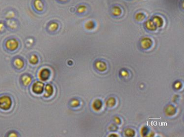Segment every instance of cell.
Here are the masks:
<instances>
[{
    "label": "cell",
    "instance_id": "cell-19",
    "mask_svg": "<svg viewBox=\"0 0 184 137\" xmlns=\"http://www.w3.org/2000/svg\"><path fill=\"white\" fill-rule=\"evenodd\" d=\"M6 29H7V27H6L5 21H0V34L5 32Z\"/></svg>",
    "mask_w": 184,
    "mask_h": 137
},
{
    "label": "cell",
    "instance_id": "cell-20",
    "mask_svg": "<svg viewBox=\"0 0 184 137\" xmlns=\"http://www.w3.org/2000/svg\"><path fill=\"white\" fill-rule=\"evenodd\" d=\"M145 17V16L144 14L140 13V12L137 14V15H136V19L137 21H142V20H144Z\"/></svg>",
    "mask_w": 184,
    "mask_h": 137
},
{
    "label": "cell",
    "instance_id": "cell-22",
    "mask_svg": "<svg viewBox=\"0 0 184 137\" xmlns=\"http://www.w3.org/2000/svg\"><path fill=\"white\" fill-rule=\"evenodd\" d=\"M79 104V101L78 100H74L73 101L71 102V106L73 107L75 106H78Z\"/></svg>",
    "mask_w": 184,
    "mask_h": 137
},
{
    "label": "cell",
    "instance_id": "cell-5",
    "mask_svg": "<svg viewBox=\"0 0 184 137\" xmlns=\"http://www.w3.org/2000/svg\"><path fill=\"white\" fill-rule=\"evenodd\" d=\"M12 105V99L9 97L3 96L0 97V109L7 110L10 109Z\"/></svg>",
    "mask_w": 184,
    "mask_h": 137
},
{
    "label": "cell",
    "instance_id": "cell-11",
    "mask_svg": "<svg viewBox=\"0 0 184 137\" xmlns=\"http://www.w3.org/2000/svg\"><path fill=\"white\" fill-rule=\"evenodd\" d=\"M87 8L88 7L86 5L80 4L77 6L76 12L79 15H83L87 12Z\"/></svg>",
    "mask_w": 184,
    "mask_h": 137
},
{
    "label": "cell",
    "instance_id": "cell-2",
    "mask_svg": "<svg viewBox=\"0 0 184 137\" xmlns=\"http://www.w3.org/2000/svg\"><path fill=\"white\" fill-rule=\"evenodd\" d=\"M20 46V42L16 38L12 37L5 40L3 43L4 48L9 52L16 51Z\"/></svg>",
    "mask_w": 184,
    "mask_h": 137
},
{
    "label": "cell",
    "instance_id": "cell-21",
    "mask_svg": "<svg viewBox=\"0 0 184 137\" xmlns=\"http://www.w3.org/2000/svg\"><path fill=\"white\" fill-rule=\"evenodd\" d=\"M55 1L59 4L64 5L68 3L70 1V0H55Z\"/></svg>",
    "mask_w": 184,
    "mask_h": 137
},
{
    "label": "cell",
    "instance_id": "cell-17",
    "mask_svg": "<svg viewBox=\"0 0 184 137\" xmlns=\"http://www.w3.org/2000/svg\"><path fill=\"white\" fill-rule=\"evenodd\" d=\"M29 61L30 63H32V65H35V64L37 63L38 61H39V58L37 55H32L30 56V59H29Z\"/></svg>",
    "mask_w": 184,
    "mask_h": 137
},
{
    "label": "cell",
    "instance_id": "cell-18",
    "mask_svg": "<svg viewBox=\"0 0 184 137\" xmlns=\"http://www.w3.org/2000/svg\"><path fill=\"white\" fill-rule=\"evenodd\" d=\"M146 27L150 30H154L156 28V26L152 21H148L146 23Z\"/></svg>",
    "mask_w": 184,
    "mask_h": 137
},
{
    "label": "cell",
    "instance_id": "cell-4",
    "mask_svg": "<svg viewBox=\"0 0 184 137\" xmlns=\"http://www.w3.org/2000/svg\"><path fill=\"white\" fill-rule=\"evenodd\" d=\"M7 29L12 32L16 31L20 27V23L16 19H7L5 21Z\"/></svg>",
    "mask_w": 184,
    "mask_h": 137
},
{
    "label": "cell",
    "instance_id": "cell-10",
    "mask_svg": "<svg viewBox=\"0 0 184 137\" xmlns=\"http://www.w3.org/2000/svg\"><path fill=\"white\" fill-rule=\"evenodd\" d=\"M17 15V12L14 9H9L5 12V20L11 19H15Z\"/></svg>",
    "mask_w": 184,
    "mask_h": 137
},
{
    "label": "cell",
    "instance_id": "cell-14",
    "mask_svg": "<svg viewBox=\"0 0 184 137\" xmlns=\"http://www.w3.org/2000/svg\"><path fill=\"white\" fill-rule=\"evenodd\" d=\"M85 26L87 29L91 30L94 28V27L95 26V24L94 21L92 20H89L85 23Z\"/></svg>",
    "mask_w": 184,
    "mask_h": 137
},
{
    "label": "cell",
    "instance_id": "cell-8",
    "mask_svg": "<svg viewBox=\"0 0 184 137\" xmlns=\"http://www.w3.org/2000/svg\"><path fill=\"white\" fill-rule=\"evenodd\" d=\"M13 65L16 70H20L24 66V62L21 58L16 57L14 59Z\"/></svg>",
    "mask_w": 184,
    "mask_h": 137
},
{
    "label": "cell",
    "instance_id": "cell-3",
    "mask_svg": "<svg viewBox=\"0 0 184 137\" xmlns=\"http://www.w3.org/2000/svg\"><path fill=\"white\" fill-rule=\"evenodd\" d=\"M60 28V23L56 20H53L49 22L46 26V30L50 34H54L59 31Z\"/></svg>",
    "mask_w": 184,
    "mask_h": 137
},
{
    "label": "cell",
    "instance_id": "cell-23",
    "mask_svg": "<svg viewBox=\"0 0 184 137\" xmlns=\"http://www.w3.org/2000/svg\"><path fill=\"white\" fill-rule=\"evenodd\" d=\"M17 136H18V135L16 133H14H14H11L9 135V136H10V137H16Z\"/></svg>",
    "mask_w": 184,
    "mask_h": 137
},
{
    "label": "cell",
    "instance_id": "cell-16",
    "mask_svg": "<svg viewBox=\"0 0 184 137\" xmlns=\"http://www.w3.org/2000/svg\"><path fill=\"white\" fill-rule=\"evenodd\" d=\"M112 13L116 16H118L122 13V10L119 7H114L112 8Z\"/></svg>",
    "mask_w": 184,
    "mask_h": 137
},
{
    "label": "cell",
    "instance_id": "cell-15",
    "mask_svg": "<svg viewBox=\"0 0 184 137\" xmlns=\"http://www.w3.org/2000/svg\"><path fill=\"white\" fill-rule=\"evenodd\" d=\"M152 44V42L149 39H146L145 40H143L141 42L142 47L144 48H148Z\"/></svg>",
    "mask_w": 184,
    "mask_h": 137
},
{
    "label": "cell",
    "instance_id": "cell-6",
    "mask_svg": "<svg viewBox=\"0 0 184 137\" xmlns=\"http://www.w3.org/2000/svg\"><path fill=\"white\" fill-rule=\"evenodd\" d=\"M44 84L43 83L37 82L34 83L32 86V92L35 94H40L43 91Z\"/></svg>",
    "mask_w": 184,
    "mask_h": 137
},
{
    "label": "cell",
    "instance_id": "cell-7",
    "mask_svg": "<svg viewBox=\"0 0 184 137\" xmlns=\"http://www.w3.org/2000/svg\"><path fill=\"white\" fill-rule=\"evenodd\" d=\"M50 71L47 68H43L39 73V78L41 80L45 81L48 79L50 76Z\"/></svg>",
    "mask_w": 184,
    "mask_h": 137
},
{
    "label": "cell",
    "instance_id": "cell-9",
    "mask_svg": "<svg viewBox=\"0 0 184 137\" xmlns=\"http://www.w3.org/2000/svg\"><path fill=\"white\" fill-rule=\"evenodd\" d=\"M20 82L22 86H28L32 82V78L29 75L24 74L21 76L20 79Z\"/></svg>",
    "mask_w": 184,
    "mask_h": 137
},
{
    "label": "cell",
    "instance_id": "cell-12",
    "mask_svg": "<svg viewBox=\"0 0 184 137\" xmlns=\"http://www.w3.org/2000/svg\"><path fill=\"white\" fill-rule=\"evenodd\" d=\"M45 94L44 96L45 97L48 98L52 96L54 92L53 87L50 84H47L45 87Z\"/></svg>",
    "mask_w": 184,
    "mask_h": 137
},
{
    "label": "cell",
    "instance_id": "cell-1",
    "mask_svg": "<svg viewBox=\"0 0 184 137\" xmlns=\"http://www.w3.org/2000/svg\"><path fill=\"white\" fill-rule=\"evenodd\" d=\"M31 7L34 12L39 15L45 13L47 9V3L45 0H32Z\"/></svg>",
    "mask_w": 184,
    "mask_h": 137
},
{
    "label": "cell",
    "instance_id": "cell-13",
    "mask_svg": "<svg viewBox=\"0 0 184 137\" xmlns=\"http://www.w3.org/2000/svg\"><path fill=\"white\" fill-rule=\"evenodd\" d=\"M153 22L156 27H161L163 24V20L162 18L159 16H155L153 19Z\"/></svg>",
    "mask_w": 184,
    "mask_h": 137
}]
</instances>
